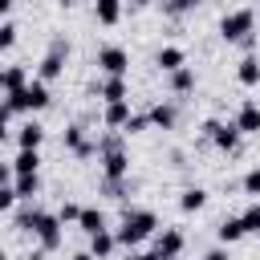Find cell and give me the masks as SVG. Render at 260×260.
Wrapping results in <instances>:
<instances>
[{
	"label": "cell",
	"instance_id": "cell-1",
	"mask_svg": "<svg viewBox=\"0 0 260 260\" xmlns=\"http://www.w3.org/2000/svg\"><path fill=\"white\" fill-rule=\"evenodd\" d=\"M114 232H118V244H122V248L138 252V248L158 232V215H154L150 207H122V223H118Z\"/></svg>",
	"mask_w": 260,
	"mask_h": 260
},
{
	"label": "cell",
	"instance_id": "cell-2",
	"mask_svg": "<svg viewBox=\"0 0 260 260\" xmlns=\"http://www.w3.org/2000/svg\"><path fill=\"white\" fill-rule=\"evenodd\" d=\"M252 32H256V12L252 8H232L219 16V37L228 45H244L252 49Z\"/></svg>",
	"mask_w": 260,
	"mask_h": 260
},
{
	"label": "cell",
	"instance_id": "cell-3",
	"mask_svg": "<svg viewBox=\"0 0 260 260\" xmlns=\"http://www.w3.org/2000/svg\"><path fill=\"white\" fill-rule=\"evenodd\" d=\"M8 98V106L16 110V114H41V110H49V102H53V93H49V81H41V77H32L24 89H16V93H4Z\"/></svg>",
	"mask_w": 260,
	"mask_h": 260
},
{
	"label": "cell",
	"instance_id": "cell-4",
	"mask_svg": "<svg viewBox=\"0 0 260 260\" xmlns=\"http://www.w3.org/2000/svg\"><path fill=\"white\" fill-rule=\"evenodd\" d=\"M203 138L215 146V150H223V154H236L240 150V126H236V118L232 122H219V118H207L203 122Z\"/></svg>",
	"mask_w": 260,
	"mask_h": 260
},
{
	"label": "cell",
	"instance_id": "cell-5",
	"mask_svg": "<svg viewBox=\"0 0 260 260\" xmlns=\"http://www.w3.org/2000/svg\"><path fill=\"white\" fill-rule=\"evenodd\" d=\"M65 61H69V41L65 37H53L49 49H45V57H41V65H37V77L41 81H57L65 73Z\"/></svg>",
	"mask_w": 260,
	"mask_h": 260
},
{
	"label": "cell",
	"instance_id": "cell-6",
	"mask_svg": "<svg viewBox=\"0 0 260 260\" xmlns=\"http://www.w3.org/2000/svg\"><path fill=\"white\" fill-rule=\"evenodd\" d=\"M61 215L57 211H41L37 215V223H32V236H37V248L41 252H57L61 248Z\"/></svg>",
	"mask_w": 260,
	"mask_h": 260
},
{
	"label": "cell",
	"instance_id": "cell-7",
	"mask_svg": "<svg viewBox=\"0 0 260 260\" xmlns=\"http://www.w3.org/2000/svg\"><path fill=\"white\" fill-rule=\"evenodd\" d=\"M183 248H187V236H183L179 228H162V232L150 236V256H158V260H171V256H179Z\"/></svg>",
	"mask_w": 260,
	"mask_h": 260
},
{
	"label": "cell",
	"instance_id": "cell-8",
	"mask_svg": "<svg viewBox=\"0 0 260 260\" xmlns=\"http://www.w3.org/2000/svg\"><path fill=\"white\" fill-rule=\"evenodd\" d=\"M93 65L102 69V73H130V53L122 49V45H102L98 49V57H93Z\"/></svg>",
	"mask_w": 260,
	"mask_h": 260
},
{
	"label": "cell",
	"instance_id": "cell-9",
	"mask_svg": "<svg viewBox=\"0 0 260 260\" xmlns=\"http://www.w3.org/2000/svg\"><path fill=\"white\" fill-rule=\"evenodd\" d=\"M65 150L77 154V158H93V154H98V138L89 142V138H85V126H81V122H69V126H65Z\"/></svg>",
	"mask_w": 260,
	"mask_h": 260
},
{
	"label": "cell",
	"instance_id": "cell-10",
	"mask_svg": "<svg viewBox=\"0 0 260 260\" xmlns=\"http://www.w3.org/2000/svg\"><path fill=\"white\" fill-rule=\"evenodd\" d=\"M93 98H102V102H118V98H130V85H126L122 73H102V81L93 85Z\"/></svg>",
	"mask_w": 260,
	"mask_h": 260
},
{
	"label": "cell",
	"instance_id": "cell-11",
	"mask_svg": "<svg viewBox=\"0 0 260 260\" xmlns=\"http://www.w3.org/2000/svg\"><path fill=\"white\" fill-rule=\"evenodd\" d=\"M167 81H171V93L175 98H183V93H195V65H179V69H171L167 73Z\"/></svg>",
	"mask_w": 260,
	"mask_h": 260
},
{
	"label": "cell",
	"instance_id": "cell-12",
	"mask_svg": "<svg viewBox=\"0 0 260 260\" xmlns=\"http://www.w3.org/2000/svg\"><path fill=\"white\" fill-rule=\"evenodd\" d=\"M122 244H118V232L114 228H102V232H93L89 236V256H114Z\"/></svg>",
	"mask_w": 260,
	"mask_h": 260
},
{
	"label": "cell",
	"instance_id": "cell-13",
	"mask_svg": "<svg viewBox=\"0 0 260 260\" xmlns=\"http://www.w3.org/2000/svg\"><path fill=\"white\" fill-rule=\"evenodd\" d=\"M126 118H130V98L106 102V110H102V122H106L110 130H122V126H126Z\"/></svg>",
	"mask_w": 260,
	"mask_h": 260
},
{
	"label": "cell",
	"instance_id": "cell-14",
	"mask_svg": "<svg viewBox=\"0 0 260 260\" xmlns=\"http://www.w3.org/2000/svg\"><path fill=\"white\" fill-rule=\"evenodd\" d=\"M236 126H240V134H260V106L256 102H244L236 110Z\"/></svg>",
	"mask_w": 260,
	"mask_h": 260
},
{
	"label": "cell",
	"instance_id": "cell-15",
	"mask_svg": "<svg viewBox=\"0 0 260 260\" xmlns=\"http://www.w3.org/2000/svg\"><path fill=\"white\" fill-rule=\"evenodd\" d=\"M122 4H126V0H93V16H98V24L114 28V24L122 20Z\"/></svg>",
	"mask_w": 260,
	"mask_h": 260
},
{
	"label": "cell",
	"instance_id": "cell-16",
	"mask_svg": "<svg viewBox=\"0 0 260 260\" xmlns=\"http://www.w3.org/2000/svg\"><path fill=\"white\" fill-rule=\"evenodd\" d=\"M154 65H158L162 73H171V69H179V65H187V53H183L179 45H162V49L154 53Z\"/></svg>",
	"mask_w": 260,
	"mask_h": 260
},
{
	"label": "cell",
	"instance_id": "cell-17",
	"mask_svg": "<svg viewBox=\"0 0 260 260\" xmlns=\"http://www.w3.org/2000/svg\"><path fill=\"white\" fill-rule=\"evenodd\" d=\"M150 122H154V130H175L179 110H175L171 102H154V106H150Z\"/></svg>",
	"mask_w": 260,
	"mask_h": 260
},
{
	"label": "cell",
	"instance_id": "cell-18",
	"mask_svg": "<svg viewBox=\"0 0 260 260\" xmlns=\"http://www.w3.org/2000/svg\"><path fill=\"white\" fill-rule=\"evenodd\" d=\"M12 167H16V175H32V171H41V150H37V146H16Z\"/></svg>",
	"mask_w": 260,
	"mask_h": 260
},
{
	"label": "cell",
	"instance_id": "cell-19",
	"mask_svg": "<svg viewBox=\"0 0 260 260\" xmlns=\"http://www.w3.org/2000/svg\"><path fill=\"white\" fill-rule=\"evenodd\" d=\"M203 207H207V191H203V187H187V191L179 195V211H183V215H199Z\"/></svg>",
	"mask_w": 260,
	"mask_h": 260
},
{
	"label": "cell",
	"instance_id": "cell-20",
	"mask_svg": "<svg viewBox=\"0 0 260 260\" xmlns=\"http://www.w3.org/2000/svg\"><path fill=\"white\" fill-rule=\"evenodd\" d=\"M215 236H219V244H240V240L248 236V228H244V219H240V215H228V219L215 228Z\"/></svg>",
	"mask_w": 260,
	"mask_h": 260
},
{
	"label": "cell",
	"instance_id": "cell-21",
	"mask_svg": "<svg viewBox=\"0 0 260 260\" xmlns=\"http://www.w3.org/2000/svg\"><path fill=\"white\" fill-rule=\"evenodd\" d=\"M236 81L244 85V89H252V85H260V57H244L240 65H236Z\"/></svg>",
	"mask_w": 260,
	"mask_h": 260
},
{
	"label": "cell",
	"instance_id": "cell-22",
	"mask_svg": "<svg viewBox=\"0 0 260 260\" xmlns=\"http://www.w3.org/2000/svg\"><path fill=\"white\" fill-rule=\"evenodd\" d=\"M12 191H16V199L24 203V199H37L41 195V175L32 171V175H16L12 179Z\"/></svg>",
	"mask_w": 260,
	"mask_h": 260
},
{
	"label": "cell",
	"instance_id": "cell-23",
	"mask_svg": "<svg viewBox=\"0 0 260 260\" xmlns=\"http://www.w3.org/2000/svg\"><path fill=\"white\" fill-rule=\"evenodd\" d=\"M41 142H45V126L28 118V122L16 130V146H37V150H41Z\"/></svg>",
	"mask_w": 260,
	"mask_h": 260
},
{
	"label": "cell",
	"instance_id": "cell-24",
	"mask_svg": "<svg viewBox=\"0 0 260 260\" xmlns=\"http://www.w3.org/2000/svg\"><path fill=\"white\" fill-rule=\"evenodd\" d=\"M77 228H81L85 236L102 232V228H106V211H102V207H81V215H77Z\"/></svg>",
	"mask_w": 260,
	"mask_h": 260
},
{
	"label": "cell",
	"instance_id": "cell-25",
	"mask_svg": "<svg viewBox=\"0 0 260 260\" xmlns=\"http://www.w3.org/2000/svg\"><path fill=\"white\" fill-rule=\"evenodd\" d=\"M28 85V69L24 65H4V93H16Z\"/></svg>",
	"mask_w": 260,
	"mask_h": 260
},
{
	"label": "cell",
	"instance_id": "cell-26",
	"mask_svg": "<svg viewBox=\"0 0 260 260\" xmlns=\"http://www.w3.org/2000/svg\"><path fill=\"white\" fill-rule=\"evenodd\" d=\"M146 130H154V122H150V110H142V114H134V110H130V118H126L122 134L130 138V134H146Z\"/></svg>",
	"mask_w": 260,
	"mask_h": 260
},
{
	"label": "cell",
	"instance_id": "cell-27",
	"mask_svg": "<svg viewBox=\"0 0 260 260\" xmlns=\"http://www.w3.org/2000/svg\"><path fill=\"white\" fill-rule=\"evenodd\" d=\"M37 215H41V207L32 203V199H24V207L12 215V223H16V232H32V223H37Z\"/></svg>",
	"mask_w": 260,
	"mask_h": 260
},
{
	"label": "cell",
	"instance_id": "cell-28",
	"mask_svg": "<svg viewBox=\"0 0 260 260\" xmlns=\"http://www.w3.org/2000/svg\"><path fill=\"white\" fill-rule=\"evenodd\" d=\"M158 4H162L167 16H187V12H195L203 0H158Z\"/></svg>",
	"mask_w": 260,
	"mask_h": 260
},
{
	"label": "cell",
	"instance_id": "cell-29",
	"mask_svg": "<svg viewBox=\"0 0 260 260\" xmlns=\"http://www.w3.org/2000/svg\"><path fill=\"white\" fill-rule=\"evenodd\" d=\"M12 45H16V24L4 16V20H0V53H8Z\"/></svg>",
	"mask_w": 260,
	"mask_h": 260
},
{
	"label": "cell",
	"instance_id": "cell-30",
	"mask_svg": "<svg viewBox=\"0 0 260 260\" xmlns=\"http://www.w3.org/2000/svg\"><path fill=\"white\" fill-rule=\"evenodd\" d=\"M240 187H244V195H252V199H260V167H252L244 179H240Z\"/></svg>",
	"mask_w": 260,
	"mask_h": 260
},
{
	"label": "cell",
	"instance_id": "cell-31",
	"mask_svg": "<svg viewBox=\"0 0 260 260\" xmlns=\"http://www.w3.org/2000/svg\"><path fill=\"white\" fill-rule=\"evenodd\" d=\"M240 219H244V228H248V236H260V199H256V203H252V207H248V211H244Z\"/></svg>",
	"mask_w": 260,
	"mask_h": 260
},
{
	"label": "cell",
	"instance_id": "cell-32",
	"mask_svg": "<svg viewBox=\"0 0 260 260\" xmlns=\"http://www.w3.org/2000/svg\"><path fill=\"white\" fill-rule=\"evenodd\" d=\"M20 199H16V191H12V183H0V215H8L12 207H16Z\"/></svg>",
	"mask_w": 260,
	"mask_h": 260
},
{
	"label": "cell",
	"instance_id": "cell-33",
	"mask_svg": "<svg viewBox=\"0 0 260 260\" xmlns=\"http://www.w3.org/2000/svg\"><path fill=\"white\" fill-rule=\"evenodd\" d=\"M102 191H106L110 199H122V195H126V179H106V175H102Z\"/></svg>",
	"mask_w": 260,
	"mask_h": 260
},
{
	"label": "cell",
	"instance_id": "cell-34",
	"mask_svg": "<svg viewBox=\"0 0 260 260\" xmlns=\"http://www.w3.org/2000/svg\"><path fill=\"white\" fill-rule=\"evenodd\" d=\"M57 215H61V223H77L81 207H77V203H61V207H57Z\"/></svg>",
	"mask_w": 260,
	"mask_h": 260
},
{
	"label": "cell",
	"instance_id": "cell-35",
	"mask_svg": "<svg viewBox=\"0 0 260 260\" xmlns=\"http://www.w3.org/2000/svg\"><path fill=\"white\" fill-rule=\"evenodd\" d=\"M16 179V167L12 162H0V183H12Z\"/></svg>",
	"mask_w": 260,
	"mask_h": 260
},
{
	"label": "cell",
	"instance_id": "cell-36",
	"mask_svg": "<svg viewBox=\"0 0 260 260\" xmlns=\"http://www.w3.org/2000/svg\"><path fill=\"white\" fill-rule=\"evenodd\" d=\"M12 114H16V110H12L8 98H4V102H0V122H12Z\"/></svg>",
	"mask_w": 260,
	"mask_h": 260
},
{
	"label": "cell",
	"instance_id": "cell-37",
	"mask_svg": "<svg viewBox=\"0 0 260 260\" xmlns=\"http://www.w3.org/2000/svg\"><path fill=\"white\" fill-rule=\"evenodd\" d=\"M8 138H12V130H8V122H0V146H4Z\"/></svg>",
	"mask_w": 260,
	"mask_h": 260
},
{
	"label": "cell",
	"instance_id": "cell-38",
	"mask_svg": "<svg viewBox=\"0 0 260 260\" xmlns=\"http://www.w3.org/2000/svg\"><path fill=\"white\" fill-rule=\"evenodd\" d=\"M12 4H16V0H0V20H4L8 12H12Z\"/></svg>",
	"mask_w": 260,
	"mask_h": 260
},
{
	"label": "cell",
	"instance_id": "cell-39",
	"mask_svg": "<svg viewBox=\"0 0 260 260\" xmlns=\"http://www.w3.org/2000/svg\"><path fill=\"white\" fill-rule=\"evenodd\" d=\"M134 8H150V4H158V0H130Z\"/></svg>",
	"mask_w": 260,
	"mask_h": 260
},
{
	"label": "cell",
	"instance_id": "cell-40",
	"mask_svg": "<svg viewBox=\"0 0 260 260\" xmlns=\"http://www.w3.org/2000/svg\"><path fill=\"white\" fill-rule=\"evenodd\" d=\"M57 4H61V8H77L81 0H57Z\"/></svg>",
	"mask_w": 260,
	"mask_h": 260
},
{
	"label": "cell",
	"instance_id": "cell-41",
	"mask_svg": "<svg viewBox=\"0 0 260 260\" xmlns=\"http://www.w3.org/2000/svg\"><path fill=\"white\" fill-rule=\"evenodd\" d=\"M0 93H4V65H0Z\"/></svg>",
	"mask_w": 260,
	"mask_h": 260
},
{
	"label": "cell",
	"instance_id": "cell-42",
	"mask_svg": "<svg viewBox=\"0 0 260 260\" xmlns=\"http://www.w3.org/2000/svg\"><path fill=\"white\" fill-rule=\"evenodd\" d=\"M0 256H4V252H0Z\"/></svg>",
	"mask_w": 260,
	"mask_h": 260
}]
</instances>
